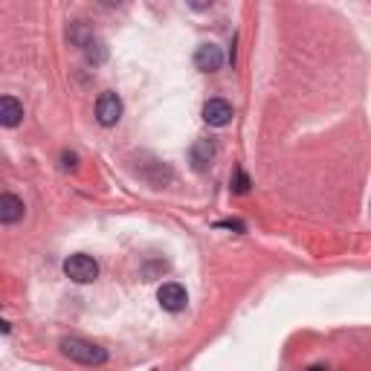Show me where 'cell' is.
Instances as JSON below:
<instances>
[{"instance_id":"1","label":"cell","mask_w":371,"mask_h":371,"mask_svg":"<svg viewBox=\"0 0 371 371\" xmlns=\"http://www.w3.org/2000/svg\"><path fill=\"white\" fill-rule=\"evenodd\" d=\"M59 348L64 357H70L73 363H82V365H104L108 363V351L90 339H82V336H64L59 342Z\"/></svg>"},{"instance_id":"2","label":"cell","mask_w":371,"mask_h":371,"mask_svg":"<svg viewBox=\"0 0 371 371\" xmlns=\"http://www.w3.org/2000/svg\"><path fill=\"white\" fill-rule=\"evenodd\" d=\"M64 276L75 284H90L99 279V264L85 253H75L64 261Z\"/></svg>"},{"instance_id":"3","label":"cell","mask_w":371,"mask_h":371,"mask_svg":"<svg viewBox=\"0 0 371 371\" xmlns=\"http://www.w3.org/2000/svg\"><path fill=\"white\" fill-rule=\"evenodd\" d=\"M96 119L102 128H114L119 119H122V99L116 93H102L99 102H96Z\"/></svg>"},{"instance_id":"4","label":"cell","mask_w":371,"mask_h":371,"mask_svg":"<svg viewBox=\"0 0 371 371\" xmlns=\"http://www.w3.org/2000/svg\"><path fill=\"white\" fill-rule=\"evenodd\" d=\"M157 302H160V308L169 310V313H180V310H186L189 293H186V287H183V284H177V281H166L160 290H157Z\"/></svg>"},{"instance_id":"5","label":"cell","mask_w":371,"mask_h":371,"mask_svg":"<svg viewBox=\"0 0 371 371\" xmlns=\"http://www.w3.org/2000/svg\"><path fill=\"white\" fill-rule=\"evenodd\" d=\"M232 116H235V111L226 99H209L203 104V122L212 128H226L232 122Z\"/></svg>"},{"instance_id":"6","label":"cell","mask_w":371,"mask_h":371,"mask_svg":"<svg viewBox=\"0 0 371 371\" xmlns=\"http://www.w3.org/2000/svg\"><path fill=\"white\" fill-rule=\"evenodd\" d=\"M195 67L203 70V73L221 70V67H224V52H221V47H215V44H200L197 52H195Z\"/></svg>"},{"instance_id":"7","label":"cell","mask_w":371,"mask_h":371,"mask_svg":"<svg viewBox=\"0 0 371 371\" xmlns=\"http://www.w3.org/2000/svg\"><path fill=\"white\" fill-rule=\"evenodd\" d=\"M23 122V104L15 96H0V125L18 128Z\"/></svg>"},{"instance_id":"8","label":"cell","mask_w":371,"mask_h":371,"mask_svg":"<svg viewBox=\"0 0 371 371\" xmlns=\"http://www.w3.org/2000/svg\"><path fill=\"white\" fill-rule=\"evenodd\" d=\"M23 212L26 206L18 195H9V192L0 195V224H18L23 218Z\"/></svg>"},{"instance_id":"9","label":"cell","mask_w":371,"mask_h":371,"mask_svg":"<svg viewBox=\"0 0 371 371\" xmlns=\"http://www.w3.org/2000/svg\"><path fill=\"white\" fill-rule=\"evenodd\" d=\"M212 157H215V142L212 140H200L192 148V163L197 171H206V166H212Z\"/></svg>"},{"instance_id":"10","label":"cell","mask_w":371,"mask_h":371,"mask_svg":"<svg viewBox=\"0 0 371 371\" xmlns=\"http://www.w3.org/2000/svg\"><path fill=\"white\" fill-rule=\"evenodd\" d=\"M82 49H85V56H87V61H90V64H102L104 59H108V49H104V44H102L96 35H90V38L85 41V47H82Z\"/></svg>"},{"instance_id":"11","label":"cell","mask_w":371,"mask_h":371,"mask_svg":"<svg viewBox=\"0 0 371 371\" xmlns=\"http://www.w3.org/2000/svg\"><path fill=\"white\" fill-rule=\"evenodd\" d=\"M247 189H250V177H247L241 169H238V171H235V192H238V195H244Z\"/></svg>"},{"instance_id":"12","label":"cell","mask_w":371,"mask_h":371,"mask_svg":"<svg viewBox=\"0 0 371 371\" xmlns=\"http://www.w3.org/2000/svg\"><path fill=\"white\" fill-rule=\"evenodd\" d=\"M64 169H73V171L78 169V157L75 154H64Z\"/></svg>"},{"instance_id":"13","label":"cell","mask_w":371,"mask_h":371,"mask_svg":"<svg viewBox=\"0 0 371 371\" xmlns=\"http://www.w3.org/2000/svg\"><path fill=\"white\" fill-rule=\"evenodd\" d=\"M9 331H12V328H9V325H6L4 320H0V334H9Z\"/></svg>"},{"instance_id":"14","label":"cell","mask_w":371,"mask_h":371,"mask_svg":"<svg viewBox=\"0 0 371 371\" xmlns=\"http://www.w3.org/2000/svg\"><path fill=\"white\" fill-rule=\"evenodd\" d=\"M308 371H325V368H322V365H313V368H308Z\"/></svg>"}]
</instances>
